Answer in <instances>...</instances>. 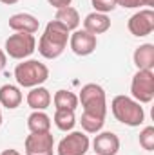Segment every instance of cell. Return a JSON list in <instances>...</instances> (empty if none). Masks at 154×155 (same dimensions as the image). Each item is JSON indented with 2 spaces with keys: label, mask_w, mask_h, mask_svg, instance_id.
Listing matches in <instances>:
<instances>
[{
  "label": "cell",
  "mask_w": 154,
  "mask_h": 155,
  "mask_svg": "<svg viewBox=\"0 0 154 155\" xmlns=\"http://www.w3.org/2000/svg\"><path fill=\"white\" fill-rule=\"evenodd\" d=\"M111 110L113 116L127 126H140L145 121L143 107L129 96H116L111 103Z\"/></svg>",
  "instance_id": "obj_1"
},
{
  "label": "cell",
  "mask_w": 154,
  "mask_h": 155,
  "mask_svg": "<svg viewBox=\"0 0 154 155\" xmlns=\"http://www.w3.org/2000/svg\"><path fill=\"white\" fill-rule=\"evenodd\" d=\"M49 78V69L38 60H24L15 67V79L24 88H33L45 83Z\"/></svg>",
  "instance_id": "obj_2"
},
{
  "label": "cell",
  "mask_w": 154,
  "mask_h": 155,
  "mask_svg": "<svg viewBox=\"0 0 154 155\" xmlns=\"http://www.w3.org/2000/svg\"><path fill=\"white\" fill-rule=\"evenodd\" d=\"M78 103H82L83 112H87V114H94V116L103 117V119L107 116L105 90L96 83H87L82 87L80 96H78Z\"/></svg>",
  "instance_id": "obj_3"
},
{
  "label": "cell",
  "mask_w": 154,
  "mask_h": 155,
  "mask_svg": "<svg viewBox=\"0 0 154 155\" xmlns=\"http://www.w3.org/2000/svg\"><path fill=\"white\" fill-rule=\"evenodd\" d=\"M37 51V40L29 33H15L5 40V54L13 60H26Z\"/></svg>",
  "instance_id": "obj_4"
},
{
  "label": "cell",
  "mask_w": 154,
  "mask_h": 155,
  "mask_svg": "<svg viewBox=\"0 0 154 155\" xmlns=\"http://www.w3.org/2000/svg\"><path fill=\"white\" fill-rule=\"evenodd\" d=\"M131 94L140 105L151 103L154 99V72L152 71H138L131 81Z\"/></svg>",
  "instance_id": "obj_5"
},
{
  "label": "cell",
  "mask_w": 154,
  "mask_h": 155,
  "mask_svg": "<svg viewBox=\"0 0 154 155\" xmlns=\"http://www.w3.org/2000/svg\"><path fill=\"white\" fill-rule=\"evenodd\" d=\"M89 146L91 141L85 135V132H71L58 143L56 152L58 155H85Z\"/></svg>",
  "instance_id": "obj_6"
},
{
  "label": "cell",
  "mask_w": 154,
  "mask_h": 155,
  "mask_svg": "<svg viewBox=\"0 0 154 155\" xmlns=\"http://www.w3.org/2000/svg\"><path fill=\"white\" fill-rule=\"evenodd\" d=\"M127 27H129L131 35H134V36H138V38L149 36L154 31V11L151 7L140 9L138 13H134V15L129 18Z\"/></svg>",
  "instance_id": "obj_7"
},
{
  "label": "cell",
  "mask_w": 154,
  "mask_h": 155,
  "mask_svg": "<svg viewBox=\"0 0 154 155\" xmlns=\"http://www.w3.org/2000/svg\"><path fill=\"white\" fill-rule=\"evenodd\" d=\"M96 36L87 33L85 29H76L73 35H69V45L76 56H89L96 49Z\"/></svg>",
  "instance_id": "obj_8"
},
{
  "label": "cell",
  "mask_w": 154,
  "mask_h": 155,
  "mask_svg": "<svg viewBox=\"0 0 154 155\" xmlns=\"http://www.w3.org/2000/svg\"><path fill=\"white\" fill-rule=\"evenodd\" d=\"M26 155H37V153H51L54 146V137L51 132H40L31 134L26 137Z\"/></svg>",
  "instance_id": "obj_9"
},
{
  "label": "cell",
  "mask_w": 154,
  "mask_h": 155,
  "mask_svg": "<svg viewBox=\"0 0 154 155\" xmlns=\"http://www.w3.org/2000/svg\"><path fill=\"white\" fill-rule=\"evenodd\" d=\"M93 148L96 155H116L120 150V139L113 132H102L94 137Z\"/></svg>",
  "instance_id": "obj_10"
},
{
  "label": "cell",
  "mask_w": 154,
  "mask_h": 155,
  "mask_svg": "<svg viewBox=\"0 0 154 155\" xmlns=\"http://www.w3.org/2000/svg\"><path fill=\"white\" fill-rule=\"evenodd\" d=\"M9 27L15 33H29L35 35L40 27V22L37 16L29 15V13H16L9 18Z\"/></svg>",
  "instance_id": "obj_11"
},
{
  "label": "cell",
  "mask_w": 154,
  "mask_h": 155,
  "mask_svg": "<svg viewBox=\"0 0 154 155\" xmlns=\"http://www.w3.org/2000/svg\"><path fill=\"white\" fill-rule=\"evenodd\" d=\"M83 29L87 31V33H91V35H103V33H107L109 29H111V20H109V16L107 15H103V13H89L87 16H85V20H83Z\"/></svg>",
  "instance_id": "obj_12"
},
{
  "label": "cell",
  "mask_w": 154,
  "mask_h": 155,
  "mask_svg": "<svg viewBox=\"0 0 154 155\" xmlns=\"http://www.w3.org/2000/svg\"><path fill=\"white\" fill-rule=\"evenodd\" d=\"M134 65L138 67V71H152L154 69V45L152 43H143L140 47H136L134 54H132Z\"/></svg>",
  "instance_id": "obj_13"
},
{
  "label": "cell",
  "mask_w": 154,
  "mask_h": 155,
  "mask_svg": "<svg viewBox=\"0 0 154 155\" xmlns=\"http://www.w3.org/2000/svg\"><path fill=\"white\" fill-rule=\"evenodd\" d=\"M26 99H27V105L33 110H45L51 105V92L45 87H42V85L40 87H33Z\"/></svg>",
  "instance_id": "obj_14"
},
{
  "label": "cell",
  "mask_w": 154,
  "mask_h": 155,
  "mask_svg": "<svg viewBox=\"0 0 154 155\" xmlns=\"http://www.w3.org/2000/svg\"><path fill=\"white\" fill-rule=\"evenodd\" d=\"M22 103V92L18 87L15 85H4L0 87V105L9 108V110H15L18 108Z\"/></svg>",
  "instance_id": "obj_15"
},
{
  "label": "cell",
  "mask_w": 154,
  "mask_h": 155,
  "mask_svg": "<svg viewBox=\"0 0 154 155\" xmlns=\"http://www.w3.org/2000/svg\"><path fill=\"white\" fill-rule=\"evenodd\" d=\"M69 35H71V31L56 20H51L45 25V31H44V36H47L49 40H53L56 43H62L65 47H67V41H69Z\"/></svg>",
  "instance_id": "obj_16"
},
{
  "label": "cell",
  "mask_w": 154,
  "mask_h": 155,
  "mask_svg": "<svg viewBox=\"0 0 154 155\" xmlns=\"http://www.w3.org/2000/svg\"><path fill=\"white\" fill-rule=\"evenodd\" d=\"M54 20L60 22L62 25H65L69 31H76L78 25H80V15L75 7L67 5V7H62V9H56V15H54Z\"/></svg>",
  "instance_id": "obj_17"
},
{
  "label": "cell",
  "mask_w": 154,
  "mask_h": 155,
  "mask_svg": "<svg viewBox=\"0 0 154 155\" xmlns=\"http://www.w3.org/2000/svg\"><path fill=\"white\" fill-rule=\"evenodd\" d=\"M27 128L31 134H40V132H49L51 130V117L44 110H35L27 117Z\"/></svg>",
  "instance_id": "obj_18"
},
{
  "label": "cell",
  "mask_w": 154,
  "mask_h": 155,
  "mask_svg": "<svg viewBox=\"0 0 154 155\" xmlns=\"http://www.w3.org/2000/svg\"><path fill=\"white\" fill-rule=\"evenodd\" d=\"M64 51H65V45L56 43V41L49 40L47 36H44V35L40 36V40H38V52L44 56V58H47V60H54V58H58Z\"/></svg>",
  "instance_id": "obj_19"
},
{
  "label": "cell",
  "mask_w": 154,
  "mask_h": 155,
  "mask_svg": "<svg viewBox=\"0 0 154 155\" xmlns=\"http://www.w3.org/2000/svg\"><path fill=\"white\" fill-rule=\"evenodd\" d=\"M53 103H54L56 110H76L78 96L69 90H58L53 97Z\"/></svg>",
  "instance_id": "obj_20"
},
{
  "label": "cell",
  "mask_w": 154,
  "mask_h": 155,
  "mask_svg": "<svg viewBox=\"0 0 154 155\" xmlns=\"http://www.w3.org/2000/svg\"><path fill=\"white\" fill-rule=\"evenodd\" d=\"M54 124L58 130L62 132H71L76 124V116H75V110H56L54 117H53Z\"/></svg>",
  "instance_id": "obj_21"
},
{
  "label": "cell",
  "mask_w": 154,
  "mask_h": 155,
  "mask_svg": "<svg viewBox=\"0 0 154 155\" xmlns=\"http://www.w3.org/2000/svg\"><path fill=\"white\" fill-rule=\"evenodd\" d=\"M80 123H82V128H83L85 134H98V132L103 128L105 119H103V117L94 116V114H87V112H83V114H82V119H80Z\"/></svg>",
  "instance_id": "obj_22"
},
{
  "label": "cell",
  "mask_w": 154,
  "mask_h": 155,
  "mask_svg": "<svg viewBox=\"0 0 154 155\" xmlns=\"http://www.w3.org/2000/svg\"><path fill=\"white\" fill-rule=\"evenodd\" d=\"M140 144L147 152H152L154 150V126H145L140 132Z\"/></svg>",
  "instance_id": "obj_23"
},
{
  "label": "cell",
  "mask_w": 154,
  "mask_h": 155,
  "mask_svg": "<svg viewBox=\"0 0 154 155\" xmlns=\"http://www.w3.org/2000/svg\"><path fill=\"white\" fill-rule=\"evenodd\" d=\"M91 2H93L94 11H96V13H103V15L111 13L116 5H118L116 0H91Z\"/></svg>",
  "instance_id": "obj_24"
},
{
  "label": "cell",
  "mask_w": 154,
  "mask_h": 155,
  "mask_svg": "<svg viewBox=\"0 0 154 155\" xmlns=\"http://www.w3.org/2000/svg\"><path fill=\"white\" fill-rule=\"evenodd\" d=\"M118 5L125 7V9H136V7H142V5H154V0H116Z\"/></svg>",
  "instance_id": "obj_25"
},
{
  "label": "cell",
  "mask_w": 154,
  "mask_h": 155,
  "mask_svg": "<svg viewBox=\"0 0 154 155\" xmlns=\"http://www.w3.org/2000/svg\"><path fill=\"white\" fill-rule=\"evenodd\" d=\"M47 2H49V5H53L54 9H62V7L71 5V2H73V0H47Z\"/></svg>",
  "instance_id": "obj_26"
},
{
  "label": "cell",
  "mask_w": 154,
  "mask_h": 155,
  "mask_svg": "<svg viewBox=\"0 0 154 155\" xmlns=\"http://www.w3.org/2000/svg\"><path fill=\"white\" fill-rule=\"evenodd\" d=\"M5 61H7V54L0 49V72L4 71V67H5Z\"/></svg>",
  "instance_id": "obj_27"
},
{
  "label": "cell",
  "mask_w": 154,
  "mask_h": 155,
  "mask_svg": "<svg viewBox=\"0 0 154 155\" xmlns=\"http://www.w3.org/2000/svg\"><path fill=\"white\" fill-rule=\"evenodd\" d=\"M0 155H20V152H16V150H11V148H9V150H4Z\"/></svg>",
  "instance_id": "obj_28"
},
{
  "label": "cell",
  "mask_w": 154,
  "mask_h": 155,
  "mask_svg": "<svg viewBox=\"0 0 154 155\" xmlns=\"http://www.w3.org/2000/svg\"><path fill=\"white\" fill-rule=\"evenodd\" d=\"M2 4H5V5H13V4H16L18 0H0Z\"/></svg>",
  "instance_id": "obj_29"
},
{
  "label": "cell",
  "mask_w": 154,
  "mask_h": 155,
  "mask_svg": "<svg viewBox=\"0 0 154 155\" xmlns=\"http://www.w3.org/2000/svg\"><path fill=\"white\" fill-rule=\"evenodd\" d=\"M37 155H53V152L51 153H37Z\"/></svg>",
  "instance_id": "obj_30"
},
{
  "label": "cell",
  "mask_w": 154,
  "mask_h": 155,
  "mask_svg": "<svg viewBox=\"0 0 154 155\" xmlns=\"http://www.w3.org/2000/svg\"><path fill=\"white\" fill-rule=\"evenodd\" d=\"M0 124H2V110H0Z\"/></svg>",
  "instance_id": "obj_31"
}]
</instances>
